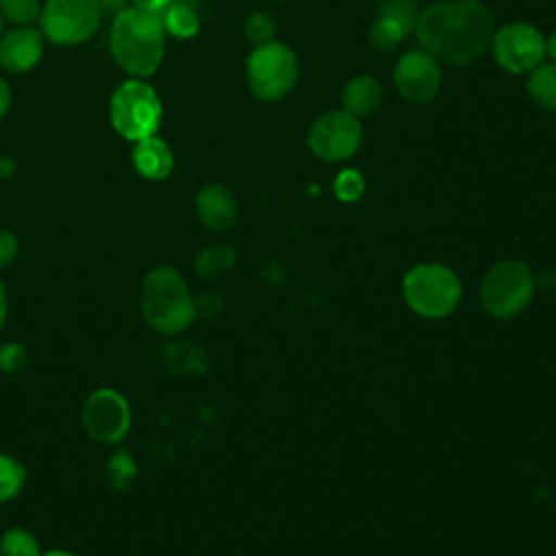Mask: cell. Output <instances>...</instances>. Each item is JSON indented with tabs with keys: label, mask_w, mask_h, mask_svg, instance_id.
Segmentation results:
<instances>
[{
	"label": "cell",
	"mask_w": 556,
	"mask_h": 556,
	"mask_svg": "<svg viewBox=\"0 0 556 556\" xmlns=\"http://www.w3.org/2000/svg\"><path fill=\"white\" fill-rule=\"evenodd\" d=\"M2 28H4V20H2V15H0V35H2V33H4V30H2Z\"/></svg>",
	"instance_id": "e575fe53"
},
{
	"label": "cell",
	"mask_w": 556,
	"mask_h": 556,
	"mask_svg": "<svg viewBox=\"0 0 556 556\" xmlns=\"http://www.w3.org/2000/svg\"><path fill=\"white\" fill-rule=\"evenodd\" d=\"M298 78V56L287 43L278 39L254 46L245 61L248 87L263 102H276L285 98L295 87Z\"/></svg>",
	"instance_id": "8992f818"
},
{
	"label": "cell",
	"mask_w": 556,
	"mask_h": 556,
	"mask_svg": "<svg viewBox=\"0 0 556 556\" xmlns=\"http://www.w3.org/2000/svg\"><path fill=\"white\" fill-rule=\"evenodd\" d=\"M80 421L96 443L115 445L126 439L132 426V408L122 391L113 387H98L87 395Z\"/></svg>",
	"instance_id": "9c48e42d"
},
{
	"label": "cell",
	"mask_w": 556,
	"mask_h": 556,
	"mask_svg": "<svg viewBox=\"0 0 556 556\" xmlns=\"http://www.w3.org/2000/svg\"><path fill=\"white\" fill-rule=\"evenodd\" d=\"M341 102H343V109L354 117L371 115L382 104V85L369 74L354 76L345 83Z\"/></svg>",
	"instance_id": "2e32d148"
},
{
	"label": "cell",
	"mask_w": 556,
	"mask_h": 556,
	"mask_svg": "<svg viewBox=\"0 0 556 556\" xmlns=\"http://www.w3.org/2000/svg\"><path fill=\"white\" fill-rule=\"evenodd\" d=\"M491 52L504 72L528 74L545 59V37L532 24L510 22L495 28Z\"/></svg>",
	"instance_id": "8fae6325"
},
{
	"label": "cell",
	"mask_w": 556,
	"mask_h": 556,
	"mask_svg": "<svg viewBox=\"0 0 556 556\" xmlns=\"http://www.w3.org/2000/svg\"><path fill=\"white\" fill-rule=\"evenodd\" d=\"M109 119L115 132L128 141L156 135L163 119V104L146 78H128L115 87L109 102Z\"/></svg>",
	"instance_id": "277c9868"
},
{
	"label": "cell",
	"mask_w": 556,
	"mask_h": 556,
	"mask_svg": "<svg viewBox=\"0 0 556 556\" xmlns=\"http://www.w3.org/2000/svg\"><path fill=\"white\" fill-rule=\"evenodd\" d=\"M41 543L35 532L22 526H11L0 534V556H39Z\"/></svg>",
	"instance_id": "44dd1931"
},
{
	"label": "cell",
	"mask_w": 556,
	"mask_h": 556,
	"mask_svg": "<svg viewBox=\"0 0 556 556\" xmlns=\"http://www.w3.org/2000/svg\"><path fill=\"white\" fill-rule=\"evenodd\" d=\"M545 56H549L552 63H556V30L545 39Z\"/></svg>",
	"instance_id": "d6a6232c"
},
{
	"label": "cell",
	"mask_w": 556,
	"mask_h": 556,
	"mask_svg": "<svg viewBox=\"0 0 556 556\" xmlns=\"http://www.w3.org/2000/svg\"><path fill=\"white\" fill-rule=\"evenodd\" d=\"M26 478L28 471L24 463L13 454L0 452V504L15 500L24 491Z\"/></svg>",
	"instance_id": "d6986e66"
},
{
	"label": "cell",
	"mask_w": 556,
	"mask_h": 556,
	"mask_svg": "<svg viewBox=\"0 0 556 556\" xmlns=\"http://www.w3.org/2000/svg\"><path fill=\"white\" fill-rule=\"evenodd\" d=\"M20 252V239L13 230L0 228V269L11 265Z\"/></svg>",
	"instance_id": "83f0119b"
},
{
	"label": "cell",
	"mask_w": 556,
	"mask_h": 556,
	"mask_svg": "<svg viewBox=\"0 0 556 556\" xmlns=\"http://www.w3.org/2000/svg\"><path fill=\"white\" fill-rule=\"evenodd\" d=\"M28 363V350L17 341L0 343V374L13 376L20 374Z\"/></svg>",
	"instance_id": "4316f807"
},
{
	"label": "cell",
	"mask_w": 556,
	"mask_h": 556,
	"mask_svg": "<svg viewBox=\"0 0 556 556\" xmlns=\"http://www.w3.org/2000/svg\"><path fill=\"white\" fill-rule=\"evenodd\" d=\"M139 311L154 332L174 337L193 324L195 300L174 265H154L141 280Z\"/></svg>",
	"instance_id": "3957f363"
},
{
	"label": "cell",
	"mask_w": 556,
	"mask_h": 556,
	"mask_svg": "<svg viewBox=\"0 0 556 556\" xmlns=\"http://www.w3.org/2000/svg\"><path fill=\"white\" fill-rule=\"evenodd\" d=\"M237 261V254L230 245L226 243H217V245H208L204 248L198 258H195V271L202 278H219L222 274H226Z\"/></svg>",
	"instance_id": "ffe728a7"
},
{
	"label": "cell",
	"mask_w": 556,
	"mask_h": 556,
	"mask_svg": "<svg viewBox=\"0 0 556 556\" xmlns=\"http://www.w3.org/2000/svg\"><path fill=\"white\" fill-rule=\"evenodd\" d=\"M165 33L176 39H191L200 30V13L195 0H169V4L159 13Z\"/></svg>",
	"instance_id": "e0dca14e"
},
{
	"label": "cell",
	"mask_w": 556,
	"mask_h": 556,
	"mask_svg": "<svg viewBox=\"0 0 556 556\" xmlns=\"http://www.w3.org/2000/svg\"><path fill=\"white\" fill-rule=\"evenodd\" d=\"M39 556H78V554H74V552H70V549H63V547H52V549L41 552Z\"/></svg>",
	"instance_id": "836d02e7"
},
{
	"label": "cell",
	"mask_w": 556,
	"mask_h": 556,
	"mask_svg": "<svg viewBox=\"0 0 556 556\" xmlns=\"http://www.w3.org/2000/svg\"><path fill=\"white\" fill-rule=\"evenodd\" d=\"M530 100L547 111L556 113V63H541L532 72H528V83H526Z\"/></svg>",
	"instance_id": "ac0fdd59"
},
{
	"label": "cell",
	"mask_w": 556,
	"mask_h": 556,
	"mask_svg": "<svg viewBox=\"0 0 556 556\" xmlns=\"http://www.w3.org/2000/svg\"><path fill=\"white\" fill-rule=\"evenodd\" d=\"M378 15L391 17L400 22L406 30H413L419 17V7H417V0H380Z\"/></svg>",
	"instance_id": "d4e9b609"
},
{
	"label": "cell",
	"mask_w": 556,
	"mask_h": 556,
	"mask_svg": "<svg viewBox=\"0 0 556 556\" xmlns=\"http://www.w3.org/2000/svg\"><path fill=\"white\" fill-rule=\"evenodd\" d=\"M413 30L437 61L467 65L491 48L495 15L480 0H441L419 11Z\"/></svg>",
	"instance_id": "6da1fadb"
},
{
	"label": "cell",
	"mask_w": 556,
	"mask_h": 556,
	"mask_svg": "<svg viewBox=\"0 0 556 556\" xmlns=\"http://www.w3.org/2000/svg\"><path fill=\"white\" fill-rule=\"evenodd\" d=\"M39 0H0V15L11 26H33L41 15Z\"/></svg>",
	"instance_id": "603a6c76"
},
{
	"label": "cell",
	"mask_w": 556,
	"mask_h": 556,
	"mask_svg": "<svg viewBox=\"0 0 556 556\" xmlns=\"http://www.w3.org/2000/svg\"><path fill=\"white\" fill-rule=\"evenodd\" d=\"M100 7L104 13L117 15L119 11H124L128 7V0H100Z\"/></svg>",
	"instance_id": "1f68e13d"
},
{
	"label": "cell",
	"mask_w": 556,
	"mask_h": 556,
	"mask_svg": "<svg viewBox=\"0 0 556 556\" xmlns=\"http://www.w3.org/2000/svg\"><path fill=\"white\" fill-rule=\"evenodd\" d=\"M11 106V89H9V83L0 76V119L7 115Z\"/></svg>",
	"instance_id": "f546056e"
},
{
	"label": "cell",
	"mask_w": 556,
	"mask_h": 556,
	"mask_svg": "<svg viewBox=\"0 0 556 556\" xmlns=\"http://www.w3.org/2000/svg\"><path fill=\"white\" fill-rule=\"evenodd\" d=\"M7 317H9V293H7V287H4V280L0 278V332L7 324Z\"/></svg>",
	"instance_id": "4dcf8cb0"
},
{
	"label": "cell",
	"mask_w": 556,
	"mask_h": 556,
	"mask_svg": "<svg viewBox=\"0 0 556 556\" xmlns=\"http://www.w3.org/2000/svg\"><path fill=\"white\" fill-rule=\"evenodd\" d=\"M363 141V126L358 117L345 109L321 113L308 128L306 143L311 152L328 163L348 161L356 154Z\"/></svg>",
	"instance_id": "30bf717a"
},
{
	"label": "cell",
	"mask_w": 556,
	"mask_h": 556,
	"mask_svg": "<svg viewBox=\"0 0 556 556\" xmlns=\"http://www.w3.org/2000/svg\"><path fill=\"white\" fill-rule=\"evenodd\" d=\"M193 206L200 224L213 232H224L232 228L239 213L235 193L219 182H208L200 187Z\"/></svg>",
	"instance_id": "5bb4252c"
},
{
	"label": "cell",
	"mask_w": 556,
	"mask_h": 556,
	"mask_svg": "<svg viewBox=\"0 0 556 556\" xmlns=\"http://www.w3.org/2000/svg\"><path fill=\"white\" fill-rule=\"evenodd\" d=\"M393 83L397 93L410 104H426L437 98L443 85L441 61H437L424 48L404 52L393 70Z\"/></svg>",
	"instance_id": "7c38bea8"
},
{
	"label": "cell",
	"mask_w": 556,
	"mask_h": 556,
	"mask_svg": "<svg viewBox=\"0 0 556 556\" xmlns=\"http://www.w3.org/2000/svg\"><path fill=\"white\" fill-rule=\"evenodd\" d=\"M534 276L521 261H500L482 278L480 302L495 319H508L534 298Z\"/></svg>",
	"instance_id": "52a82bcc"
},
{
	"label": "cell",
	"mask_w": 556,
	"mask_h": 556,
	"mask_svg": "<svg viewBox=\"0 0 556 556\" xmlns=\"http://www.w3.org/2000/svg\"><path fill=\"white\" fill-rule=\"evenodd\" d=\"M332 191L341 202H356L365 193V178L358 169H343L337 174Z\"/></svg>",
	"instance_id": "484cf974"
},
{
	"label": "cell",
	"mask_w": 556,
	"mask_h": 556,
	"mask_svg": "<svg viewBox=\"0 0 556 556\" xmlns=\"http://www.w3.org/2000/svg\"><path fill=\"white\" fill-rule=\"evenodd\" d=\"M130 7H137V9H143V11H152V13H161L169 0H128Z\"/></svg>",
	"instance_id": "f1b7e54d"
},
{
	"label": "cell",
	"mask_w": 556,
	"mask_h": 556,
	"mask_svg": "<svg viewBox=\"0 0 556 556\" xmlns=\"http://www.w3.org/2000/svg\"><path fill=\"white\" fill-rule=\"evenodd\" d=\"M404 302L421 317L441 319L450 315L463 295L458 276L441 263H421L402 280Z\"/></svg>",
	"instance_id": "5b68a950"
},
{
	"label": "cell",
	"mask_w": 556,
	"mask_h": 556,
	"mask_svg": "<svg viewBox=\"0 0 556 556\" xmlns=\"http://www.w3.org/2000/svg\"><path fill=\"white\" fill-rule=\"evenodd\" d=\"M167 33L159 13L126 7L113 17L111 52L130 78L152 76L165 56Z\"/></svg>",
	"instance_id": "7a4b0ae2"
},
{
	"label": "cell",
	"mask_w": 556,
	"mask_h": 556,
	"mask_svg": "<svg viewBox=\"0 0 556 556\" xmlns=\"http://www.w3.org/2000/svg\"><path fill=\"white\" fill-rule=\"evenodd\" d=\"M276 22L269 13H263V11H256V13H250L245 24H243V33H245V39L254 46H263L267 41H274L276 39Z\"/></svg>",
	"instance_id": "cb8c5ba5"
},
{
	"label": "cell",
	"mask_w": 556,
	"mask_h": 556,
	"mask_svg": "<svg viewBox=\"0 0 556 556\" xmlns=\"http://www.w3.org/2000/svg\"><path fill=\"white\" fill-rule=\"evenodd\" d=\"M102 15L100 0H48L41 7L39 30L56 46H78L96 35Z\"/></svg>",
	"instance_id": "ba28073f"
},
{
	"label": "cell",
	"mask_w": 556,
	"mask_h": 556,
	"mask_svg": "<svg viewBox=\"0 0 556 556\" xmlns=\"http://www.w3.org/2000/svg\"><path fill=\"white\" fill-rule=\"evenodd\" d=\"M46 37L35 26H13L0 35V67L11 74L30 72L43 56Z\"/></svg>",
	"instance_id": "4fadbf2b"
},
{
	"label": "cell",
	"mask_w": 556,
	"mask_h": 556,
	"mask_svg": "<svg viewBox=\"0 0 556 556\" xmlns=\"http://www.w3.org/2000/svg\"><path fill=\"white\" fill-rule=\"evenodd\" d=\"M406 33L408 30L400 22H395L391 17H384V15H378L374 20L371 28H369V43L378 52H389L404 39Z\"/></svg>",
	"instance_id": "7402d4cb"
},
{
	"label": "cell",
	"mask_w": 556,
	"mask_h": 556,
	"mask_svg": "<svg viewBox=\"0 0 556 556\" xmlns=\"http://www.w3.org/2000/svg\"><path fill=\"white\" fill-rule=\"evenodd\" d=\"M130 159L135 172L152 182L165 180L174 169V152L169 143L156 135L135 141Z\"/></svg>",
	"instance_id": "9a60e30c"
}]
</instances>
